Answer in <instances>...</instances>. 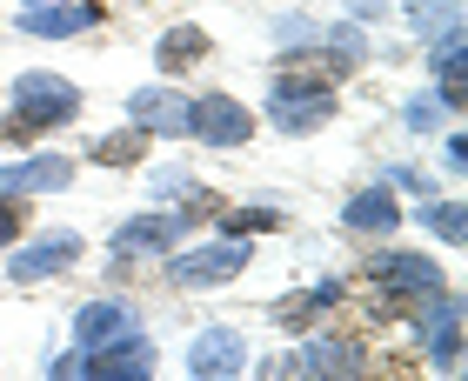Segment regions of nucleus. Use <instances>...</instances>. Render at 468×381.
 Returning a JSON list of instances; mask_svg holds the SVG:
<instances>
[{"label":"nucleus","mask_w":468,"mask_h":381,"mask_svg":"<svg viewBox=\"0 0 468 381\" xmlns=\"http://www.w3.org/2000/svg\"><path fill=\"white\" fill-rule=\"evenodd\" d=\"M14 108L20 114H7L0 121V141H34V134H48V127H68L74 114H80V88L74 80H60V74H20L14 80Z\"/></svg>","instance_id":"f257e3e1"},{"label":"nucleus","mask_w":468,"mask_h":381,"mask_svg":"<svg viewBox=\"0 0 468 381\" xmlns=\"http://www.w3.org/2000/svg\"><path fill=\"white\" fill-rule=\"evenodd\" d=\"M268 121L282 134H314V127L335 121V80L314 74V68H282L274 74V94H268Z\"/></svg>","instance_id":"f03ea898"},{"label":"nucleus","mask_w":468,"mask_h":381,"mask_svg":"<svg viewBox=\"0 0 468 381\" xmlns=\"http://www.w3.org/2000/svg\"><path fill=\"white\" fill-rule=\"evenodd\" d=\"M187 141L248 147V141H254V108H241L234 94H201L195 108H187Z\"/></svg>","instance_id":"7ed1b4c3"},{"label":"nucleus","mask_w":468,"mask_h":381,"mask_svg":"<svg viewBox=\"0 0 468 381\" xmlns=\"http://www.w3.org/2000/svg\"><path fill=\"white\" fill-rule=\"evenodd\" d=\"M248 268V241H215V248H187V254H175L167 261V281L175 288H228L234 274Z\"/></svg>","instance_id":"20e7f679"},{"label":"nucleus","mask_w":468,"mask_h":381,"mask_svg":"<svg viewBox=\"0 0 468 381\" xmlns=\"http://www.w3.org/2000/svg\"><path fill=\"white\" fill-rule=\"evenodd\" d=\"M80 375L141 381V375H154V342H147L141 328H127V334H114V342H101V348H80Z\"/></svg>","instance_id":"39448f33"},{"label":"nucleus","mask_w":468,"mask_h":381,"mask_svg":"<svg viewBox=\"0 0 468 381\" xmlns=\"http://www.w3.org/2000/svg\"><path fill=\"white\" fill-rule=\"evenodd\" d=\"M368 281L388 288V294H401L409 308H421V302L441 288V268L429 261V254H395V248H388V254H368Z\"/></svg>","instance_id":"423d86ee"},{"label":"nucleus","mask_w":468,"mask_h":381,"mask_svg":"<svg viewBox=\"0 0 468 381\" xmlns=\"http://www.w3.org/2000/svg\"><path fill=\"white\" fill-rule=\"evenodd\" d=\"M187 228H195V221H187L181 207H167V215H141V221H127L121 235L108 241V254H114V268H134V254H175Z\"/></svg>","instance_id":"0eeeda50"},{"label":"nucleus","mask_w":468,"mask_h":381,"mask_svg":"<svg viewBox=\"0 0 468 381\" xmlns=\"http://www.w3.org/2000/svg\"><path fill=\"white\" fill-rule=\"evenodd\" d=\"M80 254H88V241H80L74 228H54V235H40V241H27V248L14 254V268H7V274H14L20 288H27V281H48V274H68Z\"/></svg>","instance_id":"6e6552de"},{"label":"nucleus","mask_w":468,"mask_h":381,"mask_svg":"<svg viewBox=\"0 0 468 381\" xmlns=\"http://www.w3.org/2000/svg\"><path fill=\"white\" fill-rule=\"evenodd\" d=\"M187 108H195V101L175 94V88H134L127 94V121H134L141 134H161V141H187Z\"/></svg>","instance_id":"1a4fd4ad"},{"label":"nucleus","mask_w":468,"mask_h":381,"mask_svg":"<svg viewBox=\"0 0 468 381\" xmlns=\"http://www.w3.org/2000/svg\"><path fill=\"white\" fill-rule=\"evenodd\" d=\"M429 302H435V314H429V322H415V334H421V355H429V362L449 375V368L462 362V294L435 288Z\"/></svg>","instance_id":"9d476101"},{"label":"nucleus","mask_w":468,"mask_h":381,"mask_svg":"<svg viewBox=\"0 0 468 381\" xmlns=\"http://www.w3.org/2000/svg\"><path fill=\"white\" fill-rule=\"evenodd\" d=\"M68 181H74V161L54 154V147H40V154L0 167V195H20V201H27V195H60Z\"/></svg>","instance_id":"9b49d317"},{"label":"nucleus","mask_w":468,"mask_h":381,"mask_svg":"<svg viewBox=\"0 0 468 381\" xmlns=\"http://www.w3.org/2000/svg\"><path fill=\"white\" fill-rule=\"evenodd\" d=\"M108 20L101 0H54V7H20V34L34 40H68V34H88Z\"/></svg>","instance_id":"f8f14e48"},{"label":"nucleus","mask_w":468,"mask_h":381,"mask_svg":"<svg viewBox=\"0 0 468 381\" xmlns=\"http://www.w3.org/2000/svg\"><path fill=\"white\" fill-rule=\"evenodd\" d=\"M187 368L207 375V381L241 375V368H248V342H241V328H207V334H195V348H187Z\"/></svg>","instance_id":"ddd939ff"},{"label":"nucleus","mask_w":468,"mask_h":381,"mask_svg":"<svg viewBox=\"0 0 468 381\" xmlns=\"http://www.w3.org/2000/svg\"><path fill=\"white\" fill-rule=\"evenodd\" d=\"M294 368H308V375H361L368 368V342H355V334H314Z\"/></svg>","instance_id":"4468645a"},{"label":"nucleus","mask_w":468,"mask_h":381,"mask_svg":"<svg viewBox=\"0 0 468 381\" xmlns=\"http://www.w3.org/2000/svg\"><path fill=\"white\" fill-rule=\"evenodd\" d=\"M335 302H342V281L294 288V294H282V302H268V322H274V328H288V334H302V328H314V314H328Z\"/></svg>","instance_id":"2eb2a0df"},{"label":"nucleus","mask_w":468,"mask_h":381,"mask_svg":"<svg viewBox=\"0 0 468 381\" xmlns=\"http://www.w3.org/2000/svg\"><path fill=\"white\" fill-rule=\"evenodd\" d=\"M201 54H215V40H207V27H195V20H175V27L154 40V68L161 74H187Z\"/></svg>","instance_id":"dca6fc26"},{"label":"nucleus","mask_w":468,"mask_h":381,"mask_svg":"<svg viewBox=\"0 0 468 381\" xmlns=\"http://www.w3.org/2000/svg\"><path fill=\"white\" fill-rule=\"evenodd\" d=\"M342 221L355 228V235H395V228H401V207H395V195H388V181H381V187H361V195H348Z\"/></svg>","instance_id":"f3484780"},{"label":"nucleus","mask_w":468,"mask_h":381,"mask_svg":"<svg viewBox=\"0 0 468 381\" xmlns=\"http://www.w3.org/2000/svg\"><path fill=\"white\" fill-rule=\"evenodd\" d=\"M134 328V314H127L121 302H88L74 314V348H101V342H114V334Z\"/></svg>","instance_id":"a211bd4d"},{"label":"nucleus","mask_w":468,"mask_h":381,"mask_svg":"<svg viewBox=\"0 0 468 381\" xmlns=\"http://www.w3.org/2000/svg\"><path fill=\"white\" fill-rule=\"evenodd\" d=\"M409 20H415L421 40H449V34H462V7H455V0H409Z\"/></svg>","instance_id":"6ab92c4d"},{"label":"nucleus","mask_w":468,"mask_h":381,"mask_svg":"<svg viewBox=\"0 0 468 381\" xmlns=\"http://www.w3.org/2000/svg\"><path fill=\"white\" fill-rule=\"evenodd\" d=\"M221 235L228 241H248V235H274V228H282V215H274V207H221Z\"/></svg>","instance_id":"aec40b11"},{"label":"nucleus","mask_w":468,"mask_h":381,"mask_svg":"<svg viewBox=\"0 0 468 381\" xmlns=\"http://www.w3.org/2000/svg\"><path fill=\"white\" fill-rule=\"evenodd\" d=\"M141 154H147V134H141V127L94 141V161H101V167H141Z\"/></svg>","instance_id":"412c9836"},{"label":"nucleus","mask_w":468,"mask_h":381,"mask_svg":"<svg viewBox=\"0 0 468 381\" xmlns=\"http://www.w3.org/2000/svg\"><path fill=\"white\" fill-rule=\"evenodd\" d=\"M462 215H468L462 201H435V207H429V228H435V235L449 241V248H462V235H468V221H462Z\"/></svg>","instance_id":"4be33fe9"},{"label":"nucleus","mask_w":468,"mask_h":381,"mask_svg":"<svg viewBox=\"0 0 468 381\" xmlns=\"http://www.w3.org/2000/svg\"><path fill=\"white\" fill-rule=\"evenodd\" d=\"M221 207H228V201L215 195V187H187V195H181V215H187V221H215Z\"/></svg>","instance_id":"5701e85b"},{"label":"nucleus","mask_w":468,"mask_h":381,"mask_svg":"<svg viewBox=\"0 0 468 381\" xmlns=\"http://www.w3.org/2000/svg\"><path fill=\"white\" fill-rule=\"evenodd\" d=\"M20 228H27V207H20V195H0V248H14Z\"/></svg>","instance_id":"b1692460"},{"label":"nucleus","mask_w":468,"mask_h":381,"mask_svg":"<svg viewBox=\"0 0 468 381\" xmlns=\"http://www.w3.org/2000/svg\"><path fill=\"white\" fill-rule=\"evenodd\" d=\"M409 127H415V134H429V127H441V101H409Z\"/></svg>","instance_id":"393cba45"},{"label":"nucleus","mask_w":468,"mask_h":381,"mask_svg":"<svg viewBox=\"0 0 468 381\" xmlns=\"http://www.w3.org/2000/svg\"><path fill=\"white\" fill-rule=\"evenodd\" d=\"M441 167H449V175H462V167H468V147H462V134H449V147H441Z\"/></svg>","instance_id":"a878e982"},{"label":"nucleus","mask_w":468,"mask_h":381,"mask_svg":"<svg viewBox=\"0 0 468 381\" xmlns=\"http://www.w3.org/2000/svg\"><path fill=\"white\" fill-rule=\"evenodd\" d=\"M27 7H54V0H27Z\"/></svg>","instance_id":"bb28decb"}]
</instances>
